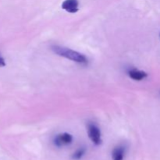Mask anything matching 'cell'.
Instances as JSON below:
<instances>
[{
    "label": "cell",
    "instance_id": "obj_1",
    "mask_svg": "<svg viewBox=\"0 0 160 160\" xmlns=\"http://www.w3.org/2000/svg\"><path fill=\"white\" fill-rule=\"evenodd\" d=\"M51 49L52 50L53 52L56 53L58 56H62V57L68 59L73 62H78V63L86 64L88 62L87 57L84 54L74 51L73 49H70L69 48L59 46V45H53L52 46Z\"/></svg>",
    "mask_w": 160,
    "mask_h": 160
},
{
    "label": "cell",
    "instance_id": "obj_5",
    "mask_svg": "<svg viewBox=\"0 0 160 160\" xmlns=\"http://www.w3.org/2000/svg\"><path fill=\"white\" fill-rule=\"evenodd\" d=\"M128 76L131 78V79L134 80V81H142V80L145 79L148 77V73L146 72L143 71V70H138V69H131L128 71Z\"/></svg>",
    "mask_w": 160,
    "mask_h": 160
},
{
    "label": "cell",
    "instance_id": "obj_4",
    "mask_svg": "<svg viewBox=\"0 0 160 160\" xmlns=\"http://www.w3.org/2000/svg\"><path fill=\"white\" fill-rule=\"evenodd\" d=\"M78 6H79L78 0H65L62 2V8L67 12L74 13L79 10Z\"/></svg>",
    "mask_w": 160,
    "mask_h": 160
},
{
    "label": "cell",
    "instance_id": "obj_3",
    "mask_svg": "<svg viewBox=\"0 0 160 160\" xmlns=\"http://www.w3.org/2000/svg\"><path fill=\"white\" fill-rule=\"evenodd\" d=\"M73 138L71 134L69 133H62V134H59L55 137L53 143L56 147L60 148V147L70 145L73 142Z\"/></svg>",
    "mask_w": 160,
    "mask_h": 160
},
{
    "label": "cell",
    "instance_id": "obj_6",
    "mask_svg": "<svg viewBox=\"0 0 160 160\" xmlns=\"http://www.w3.org/2000/svg\"><path fill=\"white\" fill-rule=\"evenodd\" d=\"M126 155V147L123 145H118L115 147L112 152V160H123Z\"/></svg>",
    "mask_w": 160,
    "mask_h": 160
},
{
    "label": "cell",
    "instance_id": "obj_7",
    "mask_svg": "<svg viewBox=\"0 0 160 160\" xmlns=\"http://www.w3.org/2000/svg\"><path fill=\"white\" fill-rule=\"evenodd\" d=\"M85 148H79L73 153V155H72V159L73 160H80L81 159H82L83 156L85 155Z\"/></svg>",
    "mask_w": 160,
    "mask_h": 160
},
{
    "label": "cell",
    "instance_id": "obj_8",
    "mask_svg": "<svg viewBox=\"0 0 160 160\" xmlns=\"http://www.w3.org/2000/svg\"><path fill=\"white\" fill-rule=\"evenodd\" d=\"M6 66V61L2 56H0V67H3Z\"/></svg>",
    "mask_w": 160,
    "mask_h": 160
},
{
    "label": "cell",
    "instance_id": "obj_2",
    "mask_svg": "<svg viewBox=\"0 0 160 160\" xmlns=\"http://www.w3.org/2000/svg\"><path fill=\"white\" fill-rule=\"evenodd\" d=\"M88 134L92 143L95 145H100L102 144L101 131L96 124L93 123H89L88 124Z\"/></svg>",
    "mask_w": 160,
    "mask_h": 160
}]
</instances>
